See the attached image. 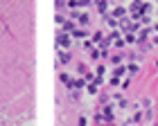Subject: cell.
Instances as JSON below:
<instances>
[{"label": "cell", "instance_id": "1", "mask_svg": "<svg viewBox=\"0 0 158 126\" xmlns=\"http://www.w3.org/2000/svg\"><path fill=\"white\" fill-rule=\"evenodd\" d=\"M102 106H104V108H102V117H104V122H106V124H111V122H113V108H111V101H109V104H102Z\"/></svg>", "mask_w": 158, "mask_h": 126}, {"label": "cell", "instance_id": "2", "mask_svg": "<svg viewBox=\"0 0 158 126\" xmlns=\"http://www.w3.org/2000/svg\"><path fill=\"white\" fill-rule=\"evenodd\" d=\"M56 43H59V47H63V50H68V47L73 45V38H70L68 34H59V38H56Z\"/></svg>", "mask_w": 158, "mask_h": 126}, {"label": "cell", "instance_id": "3", "mask_svg": "<svg viewBox=\"0 0 158 126\" xmlns=\"http://www.w3.org/2000/svg\"><path fill=\"white\" fill-rule=\"evenodd\" d=\"M149 34H152V27H142L138 32V45L140 43H149Z\"/></svg>", "mask_w": 158, "mask_h": 126}, {"label": "cell", "instance_id": "4", "mask_svg": "<svg viewBox=\"0 0 158 126\" xmlns=\"http://www.w3.org/2000/svg\"><path fill=\"white\" fill-rule=\"evenodd\" d=\"M111 16H113V18H124V16H127V7H124V5L115 7V9L111 11Z\"/></svg>", "mask_w": 158, "mask_h": 126}, {"label": "cell", "instance_id": "5", "mask_svg": "<svg viewBox=\"0 0 158 126\" xmlns=\"http://www.w3.org/2000/svg\"><path fill=\"white\" fill-rule=\"evenodd\" d=\"M142 120H145V113H142V110L138 108V110H135V113L131 115V120H129V122H131V124H140Z\"/></svg>", "mask_w": 158, "mask_h": 126}, {"label": "cell", "instance_id": "6", "mask_svg": "<svg viewBox=\"0 0 158 126\" xmlns=\"http://www.w3.org/2000/svg\"><path fill=\"white\" fill-rule=\"evenodd\" d=\"M97 11L102 14V16H106V14H109V2H106V0H97Z\"/></svg>", "mask_w": 158, "mask_h": 126}, {"label": "cell", "instance_id": "7", "mask_svg": "<svg viewBox=\"0 0 158 126\" xmlns=\"http://www.w3.org/2000/svg\"><path fill=\"white\" fill-rule=\"evenodd\" d=\"M86 93H88V95H97V93H99V83L90 81L88 86H86Z\"/></svg>", "mask_w": 158, "mask_h": 126}, {"label": "cell", "instance_id": "8", "mask_svg": "<svg viewBox=\"0 0 158 126\" xmlns=\"http://www.w3.org/2000/svg\"><path fill=\"white\" fill-rule=\"evenodd\" d=\"M154 11V5L152 2H142L140 5V14H142V16H147V14H152Z\"/></svg>", "mask_w": 158, "mask_h": 126}, {"label": "cell", "instance_id": "9", "mask_svg": "<svg viewBox=\"0 0 158 126\" xmlns=\"http://www.w3.org/2000/svg\"><path fill=\"white\" fill-rule=\"evenodd\" d=\"M124 72H129L127 65L122 63V65H115V70H113V77H124Z\"/></svg>", "mask_w": 158, "mask_h": 126}, {"label": "cell", "instance_id": "10", "mask_svg": "<svg viewBox=\"0 0 158 126\" xmlns=\"http://www.w3.org/2000/svg\"><path fill=\"white\" fill-rule=\"evenodd\" d=\"M127 70H129V74H138L140 72V63H129Z\"/></svg>", "mask_w": 158, "mask_h": 126}, {"label": "cell", "instance_id": "11", "mask_svg": "<svg viewBox=\"0 0 158 126\" xmlns=\"http://www.w3.org/2000/svg\"><path fill=\"white\" fill-rule=\"evenodd\" d=\"M88 23H90V16H88V14H79V25L86 27Z\"/></svg>", "mask_w": 158, "mask_h": 126}, {"label": "cell", "instance_id": "12", "mask_svg": "<svg viewBox=\"0 0 158 126\" xmlns=\"http://www.w3.org/2000/svg\"><path fill=\"white\" fill-rule=\"evenodd\" d=\"M86 86H88L86 77H79V79H75V88H86Z\"/></svg>", "mask_w": 158, "mask_h": 126}, {"label": "cell", "instance_id": "13", "mask_svg": "<svg viewBox=\"0 0 158 126\" xmlns=\"http://www.w3.org/2000/svg\"><path fill=\"white\" fill-rule=\"evenodd\" d=\"M70 59H73V57H70V52H59V61L61 63H70Z\"/></svg>", "mask_w": 158, "mask_h": 126}, {"label": "cell", "instance_id": "14", "mask_svg": "<svg viewBox=\"0 0 158 126\" xmlns=\"http://www.w3.org/2000/svg\"><path fill=\"white\" fill-rule=\"evenodd\" d=\"M73 36L75 38H86V36H88V32H84V30H79V27H77V30L73 32Z\"/></svg>", "mask_w": 158, "mask_h": 126}, {"label": "cell", "instance_id": "15", "mask_svg": "<svg viewBox=\"0 0 158 126\" xmlns=\"http://www.w3.org/2000/svg\"><path fill=\"white\" fill-rule=\"evenodd\" d=\"M93 41H95V43L99 45V43H102V41H104V34H102V32H99V30H97L95 34H93Z\"/></svg>", "mask_w": 158, "mask_h": 126}, {"label": "cell", "instance_id": "16", "mask_svg": "<svg viewBox=\"0 0 158 126\" xmlns=\"http://www.w3.org/2000/svg\"><path fill=\"white\" fill-rule=\"evenodd\" d=\"M104 72H106V65H104V63H99V65L95 68V77H102Z\"/></svg>", "mask_w": 158, "mask_h": 126}, {"label": "cell", "instance_id": "17", "mask_svg": "<svg viewBox=\"0 0 158 126\" xmlns=\"http://www.w3.org/2000/svg\"><path fill=\"white\" fill-rule=\"evenodd\" d=\"M124 41H127V43H138V36H135V34H127Z\"/></svg>", "mask_w": 158, "mask_h": 126}, {"label": "cell", "instance_id": "18", "mask_svg": "<svg viewBox=\"0 0 158 126\" xmlns=\"http://www.w3.org/2000/svg\"><path fill=\"white\" fill-rule=\"evenodd\" d=\"M99 57H102V59H109V57H111L109 47H102V50H99Z\"/></svg>", "mask_w": 158, "mask_h": 126}, {"label": "cell", "instance_id": "19", "mask_svg": "<svg viewBox=\"0 0 158 126\" xmlns=\"http://www.w3.org/2000/svg\"><path fill=\"white\" fill-rule=\"evenodd\" d=\"M124 45H127V41H124V38H115V47H118V50H122Z\"/></svg>", "mask_w": 158, "mask_h": 126}, {"label": "cell", "instance_id": "20", "mask_svg": "<svg viewBox=\"0 0 158 126\" xmlns=\"http://www.w3.org/2000/svg\"><path fill=\"white\" fill-rule=\"evenodd\" d=\"M142 106H145V108H152V99H149V97H142Z\"/></svg>", "mask_w": 158, "mask_h": 126}, {"label": "cell", "instance_id": "21", "mask_svg": "<svg viewBox=\"0 0 158 126\" xmlns=\"http://www.w3.org/2000/svg\"><path fill=\"white\" fill-rule=\"evenodd\" d=\"M84 50H93V41H88V38H84Z\"/></svg>", "mask_w": 158, "mask_h": 126}, {"label": "cell", "instance_id": "22", "mask_svg": "<svg viewBox=\"0 0 158 126\" xmlns=\"http://www.w3.org/2000/svg\"><path fill=\"white\" fill-rule=\"evenodd\" d=\"M129 106V101L124 99V97H122V99H118V108H127Z\"/></svg>", "mask_w": 158, "mask_h": 126}, {"label": "cell", "instance_id": "23", "mask_svg": "<svg viewBox=\"0 0 158 126\" xmlns=\"http://www.w3.org/2000/svg\"><path fill=\"white\" fill-rule=\"evenodd\" d=\"M145 120H149V122L154 120V110H152V108H147V113H145Z\"/></svg>", "mask_w": 158, "mask_h": 126}, {"label": "cell", "instance_id": "24", "mask_svg": "<svg viewBox=\"0 0 158 126\" xmlns=\"http://www.w3.org/2000/svg\"><path fill=\"white\" fill-rule=\"evenodd\" d=\"M99 101H102V104H109V101H111V97L102 93V95H99Z\"/></svg>", "mask_w": 158, "mask_h": 126}, {"label": "cell", "instance_id": "25", "mask_svg": "<svg viewBox=\"0 0 158 126\" xmlns=\"http://www.w3.org/2000/svg\"><path fill=\"white\" fill-rule=\"evenodd\" d=\"M79 126H88V117H86V115L79 117Z\"/></svg>", "mask_w": 158, "mask_h": 126}, {"label": "cell", "instance_id": "26", "mask_svg": "<svg viewBox=\"0 0 158 126\" xmlns=\"http://www.w3.org/2000/svg\"><path fill=\"white\" fill-rule=\"evenodd\" d=\"M77 72H79V74H81V77L86 74V65H84V63H79V65H77Z\"/></svg>", "mask_w": 158, "mask_h": 126}, {"label": "cell", "instance_id": "27", "mask_svg": "<svg viewBox=\"0 0 158 126\" xmlns=\"http://www.w3.org/2000/svg\"><path fill=\"white\" fill-rule=\"evenodd\" d=\"M129 86H131V79H129V77H127V79H124V81H122V90H127Z\"/></svg>", "mask_w": 158, "mask_h": 126}, {"label": "cell", "instance_id": "28", "mask_svg": "<svg viewBox=\"0 0 158 126\" xmlns=\"http://www.w3.org/2000/svg\"><path fill=\"white\" fill-rule=\"evenodd\" d=\"M120 83H122L120 77H113V79H111V86H120Z\"/></svg>", "mask_w": 158, "mask_h": 126}, {"label": "cell", "instance_id": "29", "mask_svg": "<svg viewBox=\"0 0 158 126\" xmlns=\"http://www.w3.org/2000/svg\"><path fill=\"white\" fill-rule=\"evenodd\" d=\"M90 57L93 59H102V57H99V50H90Z\"/></svg>", "mask_w": 158, "mask_h": 126}, {"label": "cell", "instance_id": "30", "mask_svg": "<svg viewBox=\"0 0 158 126\" xmlns=\"http://www.w3.org/2000/svg\"><path fill=\"white\" fill-rule=\"evenodd\" d=\"M111 61H113V63H115V65H122V57H113Z\"/></svg>", "mask_w": 158, "mask_h": 126}, {"label": "cell", "instance_id": "31", "mask_svg": "<svg viewBox=\"0 0 158 126\" xmlns=\"http://www.w3.org/2000/svg\"><path fill=\"white\" fill-rule=\"evenodd\" d=\"M68 7H79V0H68Z\"/></svg>", "mask_w": 158, "mask_h": 126}, {"label": "cell", "instance_id": "32", "mask_svg": "<svg viewBox=\"0 0 158 126\" xmlns=\"http://www.w3.org/2000/svg\"><path fill=\"white\" fill-rule=\"evenodd\" d=\"M140 25H149V16H142L140 18Z\"/></svg>", "mask_w": 158, "mask_h": 126}, {"label": "cell", "instance_id": "33", "mask_svg": "<svg viewBox=\"0 0 158 126\" xmlns=\"http://www.w3.org/2000/svg\"><path fill=\"white\" fill-rule=\"evenodd\" d=\"M149 43H152V45H158V36H154L152 41H149Z\"/></svg>", "mask_w": 158, "mask_h": 126}, {"label": "cell", "instance_id": "34", "mask_svg": "<svg viewBox=\"0 0 158 126\" xmlns=\"http://www.w3.org/2000/svg\"><path fill=\"white\" fill-rule=\"evenodd\" d=\"M79 5H90V0H79Z\"/></svg>", "mask_w": 158, "mask_h": 126}, {"label": "cell", "instance_id": "35", "mask_svg": "<svg viewBox=\"0 0 158 126\" xmlns=\"http://www.w3.org/2000/svg\"><path fill=\"white\" fill-rule=\"evenodd\" d=\"M152 30H154V32H156V34H158V23H156V25H154V27H152Z\"/></svg>", "mask_w": 158, "mask_h": 126}, {"label": "cell", "instance_id": "36", "mask_svg": "<svg viewBox=\"0 0 158 126\" xmlns=\"http://www.w3.org/2000/svg\"><path fill=\"white\" fill-rule=\"evenodd\" d=\"M122 2H127V0H120V5H122Z\"/></svg>", "mask_w": 158, "mask_h": 126}, {"label": "cell", "instance_id": "37", "mask_svg": "<svg viewBox=\"0 0 158 126\" xmlns=\"http://www.w3.org/2000/svg\"><path fill=\"white\" fill-rule=\"evenodd\" d=\"M156 70H158V61H156Z\"/></svg>", "mask_w": 158, "mask_h": 126}, {"label": "cell", "instance_id": "38", "mask_svg": "<svg viewBox=\"0 0 158 126\" xmlns=\"http://www.w3.org/2000/svg\"><path fill=\"white\" fill-rule=\"evenodd\" d=\"M156 7H158V0H156Z\"/></svg>", "mask_w": 158, "mask_h": 126}, {"label": "cell", "instance_id": "39", "mask_svg": "<svg viewBox=\"0 0 158 126\" xmlns=\"http://www.w3.org/2000/svg\"><path fill=\"white\" fill-rule=\"evenodd\" d=\"M99 126H102V124H99ZM104 126H106V124H104Z\"/></svg>", "mask_w": 158, "mask_h": 126}]
</instances>
